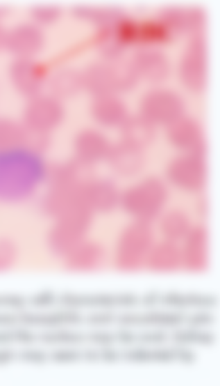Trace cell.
<instances>
[{
    "label": "cell",
    "mask_w": 220,
    "mask_h": 386,
    "mask_svg": "<svg viewBox=\"0 0 220 386\" xmlns=\"http://www.w3.org/2000/svg\"><path fill=\"white\" fill-rule=\"evenodd\" d=\"M167 139L174 148L201 157H205L203 131L194 118L185 115L167 125Z\"/></svg>",
    "instance_id": "8"
},
{
    "label": "cell",
    "mask_w": 220,
    "mask_h": 386,
    "mask_svg": "<svg viewBox=\"0 0 220 386\" xmlns=\"http://www.w3.org/2000/svg\"><path fill=\"white\" fill-rule=\"evenodd\" d=\"M122 361L132 364H170L180 362V348L173 347L137 346L121 351Z\"/></svg>",
    "instance_id": "17"
},
{
    "label": "cell",
    "mask_w": 220,
    "mask_h": 386,
    "mask_svg": "<svg viewBox=\"0 0 220 386\" xmlns=\"http://www.w3.org/2000/svg\"><path fill=\"white\" fill-rule=\"evenodd\" d=\"M165 176L170 184L181 190L201 192L206 184L205 157L191 153L176 156L167 164Z\"/></svg>",
    "instance_id": "5"
},
{
    "label": "cell",
    "mask_w": 220,
    "mask_h": 386,
    "mask_svg": "<svg viewBox=\"0 0 220 386\" xmlns=\"http://www.w3.org/2000/svg\"><path fill=\"white\" fill-rule=\"evenodd\" d=\"M154 242L151 223L135 219L122 230L117 239L114 257L115 268L123 272L142 270Z\"/></svg>",
    "instance_id": "3"
},
{
    "label": "cell",
    "mask_w": 220,
    "mask_h": 386,
    "mask_svg": "<svg viewBox=\"0 0 220 386\" xmlns=\"http://www.w3.org/2000/svg\"><path fill=\"white\" fill-rule=\"evenodd\" d=\"M92 211L86 199L78 201L58 216L48 236L50 250L64 258L85 240L92 223Z\"/></svg>",
    "instance_id": "2"
},
{
    "label": "cell",
    "mask_w": 220,
    "mask_h": 386,
    "mask_svg": "<svg viewBox=\"0 0 220 386\" xmlns=\"http://www.w3.org/2000/svg\"><path fill=\"white\" fill-rule=\"evenodd\" d=\"M38 341V334L32 328L22 325L0 327V346L10 348L12 345L28 346Z\"/></svg>",
    "instance_id": "26"
},
{
    "label": "cell",
    "mask_w": 220,
    "mask_h": 386,
    "mask_svg": "<svg viewBox=\"0 0 220 386\" xmlns=\"http://www.w3.org/2000/svg\"><path fill=\"white\" fill-rule=\"evenodd\" d=\"M121 127L123 141L142 150L155 138V125L141 114L127 116Z\"/></svg>",
    "instance_id": "20"
},
{
    "label": "cell",
    "mask_w": 220,
    "mask_h": 386,
    "mask_svg": "<svg viewBox=\"0 0 220 386\" xmlns=\"http://www.w3.org/2000/svg\"><path fill=\"white\" fill-rule=\"evenodd\" d=\"M27 306V297L22 294L0 293V311H19Z\"/></svg>",
    "instance_id": "33"
},
{
    "label": "cell",
    "mask_w": 220,
    "mask_h": 386,
    "mask_svg": "<svg viewBox=\"0 0 220 386\" xmlns=\"http://www.w3.org/2000/svg\"><path fill=\"white\" fill-rule=\"evenodd\" d=\"M180 247L182 268L191 273H201L208 267V231L198 224L192 226Z\"/></svg>",
    "instance_id": "9"
},
{
    "label": "cell",
    "mask_w": 220,
    "mask_h": 386,
    "mask_svg": "<svg viewBox=\"0 0 220 386\" xmlns=\"http://www.w3.org/2000/svg\"><path fill=\"white\" fill-rule=\"evenodd\" d=\"M206 43L202 34H196L188 44L181 59L179 78L185 88L193 93H201L207 83Z\"/></svg>",
    "instance_id": "6"
},
{
    "label": "cell",
    "mask_w": 220,
    "mask_h": 386,
    "mask_svg": "<svg viewBox=\"0 0 220 386\" xmlns=\"http://www.w3.org/2000/svg\"><path fill=\"white\" fill-rule=\"evenodd\" d=\"M169 192L156 176H148L120 193L119 204L135 220L151 223L161 215Z\"/></svg>",
    "instance_id": "1"
},
{
    "label": "cell",
    "mask_w": 220,
    "mask_h": 386,
    "mask_svg": "<svg viewBox=\"0 0 220 386\" xmlns=\"http://www.w3.org/2000/svg\"><path fill=\"white\" fill-rule=\"evenodd\" d=\"M38 341L50 345L74 346L86 341V334L71 327L51 329L38 334Z\"/></svg>",
    "instance_id": "25"
},
{
    "label": "cell",
    "mask_w": 220,
    "mask_h": 386,
    "mask_svg": "<svg viewBox=\"0 0 220 386\" xmlns=\"http://www.w3.org/2000/svg\"><path fill=\"white\" fill-rule=\"evenodd\" d=\"M86 341L101 347L112 346L116 342L115 332L106 330H94L86 334Z\"/></svg>",
    "instance_id": "36"
},
{
    "label": "cell",
    "mask_w": 220,
    "mask_h": 386,
    "mask_svg": "<svg viewBox=\"0 0 220 386\" xmlns=\"http://www.w3.org/2000/svg\"><path fill=\"white\" fill-rule=\"evenodd\" d=\"M162 293L157 291H149L139 296V305L146 309H153L161 305Z\"/></svg>",
    "instance_id": "39"
},
{
    "label": "cell",
    "mask_w": 220,
    "mask_h": 386,
    "mask_svg": "<svg viewBox=\"0 0 220 386\" xmlns=\"http://www.w3.org/2000/svg\"><path fill=\"white\" fill-rule=\"evenodd\" d=\"M14 259V251L6 242H0V272H3L11 266Z\"/></svg>",
    "instance_id": "37"
},
{
    "label": "cell",
    "mask_w": 220,
    "mask_h": 386,
    "mask_svg": "<svg viewBox=\"0 0 220 386\" xmlns=\"http://www.w3.org/2000/svg\"><path fill=\"white\" fill-rule=\"evenodd\" d=\"M65 268L71 272H90L101 269L106 260L103 247L94 241L83 240L64 258Z\"/></svg>",
    "instance_id": "12"
},
{
    "label": "cell",
    "mask_w": 220,
    "mask_h": 386,
    "mask_svg": "<svg viewBox=\"0 0 220 386\" xmlns=\"http://www.w3.org/2000/svg\"><path fill=\"white\" fill-rule=\"evenodd\" d=\"M140 114L153 125L166 126L184 115L185 104L176 92L154 89L145 93L139 102Z\"/></svg>",
    "instance_id": "7"
},
{
    "label": "cell",
    "mask_w": 220,
    "mask_h": 386,
    "mask_svg": "<svg viewBox=\"0 0 220 386\" xmlns=\"http://www.w3.org/2000/svg\"><path fill=\"white\" fill-rule=\"evenodd\" d=\"M139 296L133 293H75L59 295L58 304L63 307L79 311L129 309L139 306Z\"/></svg>",
    "instance_id": "4"
},
{
    "label": "cell",
    "mask_w": 220,
    "mask_h": 386,
    "mask_svg": "<svg viewBox=\"0 0 220 386\" xmlns=\"http://www.w3.org/2000/svg\"><path fill=\"white\" fill-rule=\"evenodd\" d=\"M83 361L95 363L101 362L100 350L96 348H86L82 350Z\"/></svg>",
    "instance_id": "42"
},
{
    "label": "cell",
    "mask_w": 220,
    "mask_h": 386,
    "mask_svg": "<svg viewBox=\"0 0 220 386\" xmlns=\"http://www.w3.org/2000/svg\"><path fill=\"white\" fill-rule=\"evenodd\" d=\"M107 157L113 171L121 177L136 176L144 166L142 150L124 141L110 148Z\"/></svg>",
    "instance_id": "16"
},
{
    "label": "cell",
    "mask_w": 220,
    "mask_h": 386,
    "mask_svg": "<svg viewBox=\"0 0 220 386\" xmlns=\"http://www.w3.org/2000/svg\"><path fill=\"white\" fill-rule=\"evenodd\" d=\"M145 268L155 273H172L181 269V249L178 242L164 239L155 242L147 254Z\"/></svg>",
    "instance_id": "14"
},
{
    "label": "cell",
    "mask_w": 220,
    "mask_h": 386,
    "mask_svg": "<svg viewBox=\"0 0 220 386\" xmlns=\"http://www.w3.org/2000/svg\"><path fill=\"white\" fill-rule=\"evenodd\" d=\"M49 359V354L38 348H26L17 351V361L28 364H42Z\"/></svg>",
    "instance_id": "35"
},
{
    "label": "cell",
    "mask_w": 220,
    "mask_h": 386,
    "mask_svg": "<svg viewBox=\"0 0 220 386\" xmlns=\"http://www.w3.org/2000/svg\"><path fill=\"white\" fill-rule=\"evenodd\" d=\"M61 309L50 311L40 309L19 311V323L22 325L33 327H42L44 330L74 327L84 323V316L77 310L63 307Z\"/></svg>",
    "instance_id": "10"
},
{
    "label": "cell",
    "mask_w": 220,
    "mask_h": 386,
    "mask_svg": "<svg viewBox=\"0 0 220 386\" xmlns=\"http://www.w3.org/2000/svg\"><path fill=\"white\" fill-rule=\"evenodd\" d=\"M116 342L125 346L137 344V332L130 327H121L115 332Z\"/></svg>",
    "instance_id": "38"
},
{
    "label": "cell",
    "mask_w": 220,
    "mask_h": 386,
    "mask_svg": "<svg viewBox=\"0 0 220 386\" xmlns=\"http://www.w3.org/2000/svg\"><path fill=\"white\" fill-rule=\"evenodd\" d=\"M139 78L151 83L164 81L170 72V63L162 52L153 49L137 51L132 60Z\"/></svg>",
    "instance_id": "15"
},
{
    "label": "cell",
    "mask_w": 220,
    "mask_h": 386,
    "mask_svg": "<svg viewBox=\"0 0 220 386\" xmlns=\"http://www.w3.org/2000/svg\"><path fill=\"white\" fill-rule=\"evenodd\" d=\"M218 304L215 295L196 292L169 291L162 293L161 306L183 311L185 309H212Z\"/></svg>",
    "instance_id": "18"
},
{
    "label": "cell",
    "mask_w": 220,
    "mask_h": 386,
    "mask_svg": "<svg viewBox=\"0 0 220 386\" xmlns=\"http://www.w3.org/2000/svg\"><path fill=\"white\" fill-rule=\"evenodd\" d=\"M119 197L116 184L108 178L92 180L86 194V201L91 209L104 213L119 204Z\"/></svg>",
    "instance_id": "19"
},
{
    "label": "cell",
    "mask_w": 220,
    "mask_h": 386,
    "mask_svg": "<svg viewBox=\"0 0 220 386\" xmlns=\"http://www.w3.org/2000/svg\"><path fill=\"white\" fill-rule=\"evenodd\" d=\"M93 114L98 122L107 126L121 125L127 117L126 107L121 102L106 97L94 104Z\"/></svg>",
    "instance_id": "23"
},
{
    "label": "cell",
    "mask_w": 220,
    "mask_h": 386,
    "mask_svg": "<svg viewBox=\"0 0 220 386\" xmlns=\"http://www.w3.org/2000/svg\"><path fill=\"white\" fill-rule=\"evenodd\" d=\"M170 340L174 345L189 347L190 346H211L216 342V335L207 329L189 327H176L169 334Z\"/></svg>",
    "instance_id": "24"
},
{
    "label": "cell",
    "mask_w": 220,
    "mask_h": 386,
    "mask_svg": "<svg viewBox=\"0 0 220 386\" xmlns=\"http://www.w3.org/2000/svg\"><path fill=\"white\" fill-rule=\"evenodd\" d=\"M216 323L215 315L211 309H199L185 314V324L189 327L207 329Z\"/></svg>",
    "instance_id": "30"
},
{
    "label": "cell",
    "mask_w": 220,
    "mask_h": 386,
    "mask_svg": "<svg viewBox=\"0 0 220 386\" xmlns=\"http://www.w3.org/2000/svg\"><path fill=\"white\" fill-rule=\"evenodd\" d=\"M99 350L101 362L116 363L122 361L121 351L112 346L101 347Z\"/></svg>",
    "instance_id": "40"
},
{
    "label": "cell",
    "mask_w": 220,
    "mask_h": 386,
    "mask_svg": "<svg viewBox=\"0 0 220 386\" xmlns=\"http://www.w3.org/2000/svg\"><path fill=\"white\" fill-rule=\"evenodd\" d=\"M59 295L56 294L53 291H42L33 294L30 297H27L28 306H31L33 308L41 309L52 307L55 304H59Z\"/></svg>",
    "instance_id": "34"
},
{
    "label": "cell",
    "mask_w": 220,
    "mask_h": 386,
    "mask_svg": "<svg viewBox=\"0 0 220 386\" xmlns=\"http://www.w3.org/2000/svg\"><path fill=\"white\" fill-rule=\"evenodd\" d=\"M86 82L90 88L99 93H103L113 87L111 72L103 68L94 67L86 75Z\"/></svg>",
    "instance_id": "28"
},
{
    "label": "cell",
    "mask_w": 220,
    "mask_h": 386,
    "mask_svg": "<svg viewBox=\"0 0 220 386\" xmlns=\"http://www.w3.org/2000/svg\"><path fill=\"white\" fill-rule=\"evenodd\" d=\"M49 359L56 363L71 364L83 361L82 350L73 346L56 348L49 354Z\"/></svg>",
    "instance_id": "31"
},
{
    "label": "cell",
    "mask_w": 220,
    "mask_h": 386,
    "mask_svg": "<svg viewBox=\"0 0 220 386\" xmlns=\"http://www.w3.org/2000/svg\"><path fill=\"white\" fill-rule=\"evenodd\" d=\"M169 334L164 329L152 328L137 332V344L144 346H158L166 343Z\"/></svg>",
    "instance_id": "29"
},
{
    "label": "cell",
    "mask_w": 220,
    "mask_h": 386,
    "mask_svg": "<svg viewBox=\"0 0 220 386\" xmlns=\"http://www.w3.org/2000/svg\"><path fill=\"white\" fill-rule=\"evenodd\" d=\"M117 314L110 310L94 311L84 316V323L97 327H108L117 324Z\"/></svg>",
    "instance_id": "32"
},
{
    "label": "cell",
    "mask_w": 220,
    "mask_h": 386,
    "mask_svg": "<svg viewBox=\"0 0 220 386\" xmlns=\"http://www.w3.org/2000/svg\"><path fill=\"white\" fill-rule=\"evenodd\" d=\"M78 159L88 164L107 157L110 148L105 138L95 131H85L76 140Z\"/></svg>",
    "instance_id": "21"
},
{
    "label": "cell",
    "mask_w": 220,
    "mask_h": 386,
    "mask_svg": "<svg viewBox=\"0 0 220 386\" xmlns=\"http://www.w3.org/2000/svg\"><path fill=\"white\" fill-rule=\"evenodd\" d=\"M185 314L172 309L117 314V324L126 327L176 328L185 324Z\"/></svg>",
    "instance_id": "11"
},
{
    "label": "cell",
    "mask_w": 220,
    "mask_h": 386,
    "mask_svg": "<svg viewBox=\"0 0 220 386\" xmlns=\"http://www.w3.org/2000/svg\"><path fill=\"white\" fill-rule=\"evenodd\" d=\"M192 226L188 216L180 210L171 209L160 216L159 231L164 240L183 241Z\"/></svg>",
    "instance_id": "22"
},
{
    "label": "cell",
    "mask_w": 220,
    "mask_h": 386,
    "mask_svg": "<svg viewBox=\"0 0 220 386\" xmlns=\"http://www.w3.org/2000/svg\"><path fill=\"white\" fill-rule=\"evenodd\" d=\"M111 72L113 87L121 91H129L136 86L139 75L132 61H124L119 63Z\"/></svg>",
    "instance_id": "27"
},
{
    "label": "cell",
    "mask_w": 220,
    "mask_h": 386,
    "mask_svg": "<svg viewBox=\"0 0 220 386\" xmlns=\"http://www.w3.org/2000/svg\"><path fill=\"white\" fill-rule=\"evenodd\" d=\"M17 361V351L11 348L0 346V366L10 364Z\"/></svg>",
    "instance_id": "41"
},
{
    "label": "cell",
    "mask_w": 220,
    "mask_h": 386,
    "mask_svg": "<svg viewBox=\"0 0 220 386\" xmlns=\"http://www.w3.org/2000/svg\"><path fill=\"white\" fill-rule=\"evenodd\" d=\"M205 13L200 8L167 7L160 13V23L171 33L195 32L205 23Z\"/></svg>",
    "instance_id": "13"
}]
</instances>
